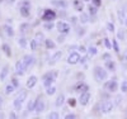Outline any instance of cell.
<instances>
[{"label":"cell","instance_id":"6da1fadb","mask_svg":"<svg viewBox=\"0 0 127 119\" xmlns=\"http://www.w3.org/2000/svg\"><path fill=\"white\" fill-rule=\"evenodd\" d=\"M108 77V73L104 69H102L100 66H95L94 67V79L97 82H102L104 81L105 79Z\"/></svg>","mask_w":127,"mask_h":119},{"label":"cell","instance_id":"7a4b0ae2","mask_svg":"<svg viewBox=\"0 0 127 119\" xmlns=\"http://www.w3.org/2000/svg\"><path fill=\"white\" fill-rule=\"evenodd\" d=\"M57 75L59 71H52V72H47L45 76H43V86L45 88H48V86L54 85L55 80L57 79Z\"/></svg>","mask_w":127,"mask_h":119},{"label":"cell","instance_id":"3957f363","mask_svg":"<svg viewBox=\"0 0 127 119\" xmlns=\"http://www.w3.org/2000/svg\"><path fill=\"white\" fill-rule=\"evenodd\" d=\"M19 10H20V15L23 18H28L31 14V1L29 0H23Z\"/></svg>","mask_w":127,"mask_h":119},{"label":"cell","instance_id":"277c9868","mask_svg":"<svg viewBox=\"0 0 127 119\" xmlns=\"http://www.w3.org/2000/svg\"><path fill=\"white\" fill-rule=\"evenodd\" d=\"M57 14L54 12V10H51V9H46L43 10V14H42V20H45V22H54L56 19Z\"/></svg>","mask_w":127,"mask_h":119},{"label":"cell","instance_id":"5b68a950","mask_svg":"<svg viewBox=\"0 0 127 119\" xmlns=\"http://www.w3.org/2000/svg\"><path fill=\"white\" fill-rule=\"evenodd\" d=\"M113 106H114V104L111 100H104L102 103V105H100V112L103 114H108V113H111L113 110Z\"/></svg>","mask_w":127,"mask_h":119},{"label":"cell","instance_id":"8992f818","mask_svg":"<svg viewBox=\"0 0 127 119\" xmlns=\"http://www.w3.org/2000/svg\"><path fill=\"white\" fill-rule=\"evenodd\" d=\"M56 28H57V30L60 32L62 36L69 34V32H70V25L67 23H65V22H61V20L56 24Z\"/></svg>","mask_w":127,"mask_h":119},{"label":"cell","instance_id":"52a82bcc","mask_svg":"<svg viewBox=\"0 0 127 119\" xmlns=\"http://www.w3.org/2000/svg\"><path fill=\"white\" fill-rule=\"evenodd\" d=\"M27 69H28V67L24 65L23 60L17 61V63H15V73L18 75V76H23V73L26 72V70H27Z\"/></svg>","mask_w":127,"mask_h":119},{"label":"cell","instance_id":"ba28073f","mask_svg":"<svg viewBox=\"0 0 127 119\" xmlns=\"http://www.w3.org/2000/svg\"><path fill=\"white\" fill-rule=\"evenodd\" d=\"M104 89H107L109 93H116L118 90V84L116 80H111V81H107L104 84Z\"/></svg>","mask_w":127,"mask_h":119},{"label":"cell","instance_id":"9c48e42d","mask_svg":"<svg viewBox=\"0 0 127 119\" xmlns=\"http://www.w3.org/2000/svg\"><path fill=\"white\" fill-rule=\"evenodd\" d=\"M78 62H80V55L78 52H71L67 57V63L69 65H76Z\"/></svg>","mask_w":127,"mask_h":119},{"label":"cell","instance_id":"30bf717a","mask_svg":"<svg viewBox=\"0 0 127 119\" xmlns=\"http://www.w3.org/2000/svg\"><path fill=\"white\" fill-rule=\"evenodd\" d=\"M74 90L78 91L79 94H83V93H87L89 90V85H87L85 82H83V81H79L76 85H75V88H74Z\"/></svg>","mask_w":127,"mask_h":119},{"label":"cell","instance_id":"8fae6325","mask_svg":"<svg viewBox=\"0 0 127 119\" xmlns=\"http://www.w3.org/2000/svg\"><path fill=\"white\" fill-rule=\"evenodd\" d=\"M89 100H90V93H89V91L80 94V99H79V101H80V104H81L83 106H85V105L89 103Z\"/></svg>","mask_w":127,"mask_h":119},{"label":"cell","instance_id":"7c38bea8","mask_svg":"<svg viewBox=\"0 0 127 119\" xmlns=\"http://www.w3.org/2000/svg\"><path fill=\"white\" fill-rule=\"evenodd\" d=\"M43 109H45V104L41 100V96H38V98L36 99V112L39 114V113L43 112Z\"/></svg>","mask_w":127,"mask_h":119},{"label":"cell","instance_id":"4fadbf2b","mask_svg":"<svg viewBox=\"0 0 127 119\" xmlns=\"http://www.w3.org/2000/svg\"><path fill=\"white\" fill-rule=\"evenodd\" d=\"M62 57V52L61 51H57L55 55H52V57L50 58V61H48V65H54V63H56L60 58Z\"/></svg>","mask_w":127,"mask_h":119},{"label":"cell","instance_id":"5bb4252c","mask_svg":"<svg viewBox=\"0 0 127 119\" xmlns=\"http://www.w3.org/2000/svg\"><path fill=\"white\" fill-rule=\"evenodd\" d=\"M37 81H38V79H37L36 76H31V77H28V80H27V88H28V89L34 88L36 84H37Z\"/></svg>","mask_w":127,"mask_h":119},{"label":"cell","instance_id":"9a60e30c","mask_svg":"<svg viewBox=\"0 0 127 119\" xmlns=\"http://www.w3.org/2000/svg\"><path fill=\"white\" fill-rule=\"evenodd\" d=\"M51 4L57 8H62V9L67 8V3H65L64 0H51Z\"/></svg>","mask_w":127,"mask_h":119},{"label":"cell","instance_id":"2e32d148","mask_svg":"<svg viewBox=\"0 0 127 119\" xmlns=\"http://www.w3.org/2000/svg\"><path fill=\"white\" fill-rule=\"evenodd\" d=\"M8 72H9V66H8V65H5V66L1 69V71H0V81H4L6 79Z\"/></svg>","mask_w":127,"mask_h":119},{"label":"cell","instance_id":"e0dca14e","mask_svg":"<svg viewBox=\"0 0 127 119\" xmlns=\"http://www.w3.org/2000/svg\"><path fill=\"white\" fill-rule=\"evenodd\" d=\"M22 60H23V62H24V65H26L27 67H29L33 63V61H34V58H33V56H32V55H26Z\"/></svg>","mask_w":127,"mask_h":119},{"label":"cell","instance_id":"ac0fdd59","mask_svg":"<svg viewBox=\"0 0 127 119\" xmlns=\"http://www.w3.org/2000/svg\"><path fill=\"white\" fill-rule=\"evenodd\" d=\"M74 8H75L76 12L81 13L83 9H84V4H83L81 0H74Z\"/></svg>","mask_w":127,"mask_h":119},{"label":"cell","instance_id":"d6986e66","mask_svg":"<svg viewBox=\"0 0 127 119\" xmlns=\"http://www.w3.org/2000/svg\"><path fill=\"white\" fill-rule=\"evenodd\" d=\"M126 18H127V15H126V9H120V10H118V20L121 22L122 24H125Z\"/></svg>","mask_w":127,"mask_h":119},{"label":"cell","instance_id":"ffe728a7","mask_svg":"<svg viewBox=\"0 0 127 119\" xmlns=\"http://www.w3.org/2000/svg\"><path fill=\"white\" fill-rule=\"evenodd\" d=\"M64 103H65V95H59L57 96V99H56V101H55V106H57V108H61L62 105H64Z\"/></svg>","mask_w":127,"mask_h":119},{"label":"cell","instance_id":"44dd1931","mask_svg":"<svg viewBox=\"0 0 127 119\" xmlns=\"http://www.w3.org/2000/svg\"><path fill=\"white\" fill-rule=\"evenodd\" d=\"M89 20H90L89 14H85V13L81 12V15H80V18H79V22H80V23H81V24H87Z\"/></svg>","mask_w":127,"mask_h":119},{"label":"cell","instance_id":"7402d4cb","mask_svg":"<svg viewBox=\"0 0 127 119\" xmlns=\"http://www.w3.org/2000/svg\"><path fill=\"white\" fill-rule=\"evenodd\" d=\"M105 69L109 70V71H114L116 70V63L112 60H107L105 61Z\"/></svg>","mask_w":127,"mask_h":119},{"label":"cell","instance_id":"603a6c76","mask_svg":"<svg viewBox=\"0 0 127 119\" xmlns=\"http://www.w3.org/2000/svg\"><path fill=\"white\" fill-rule=\"evenodd\" d=\"M22 104H23V101L22 100H19V99H14V101H13V108L15 110H20L22 109Z\"/></svg>","mask_w":127,"mask_h":119},{"label":"cell","instance_id":"cb8c5ba5","mask_svg":"<svg viewBox=\"0 0 127 119\" xmlns=\"http://www.w3.org/2000/svg\"><path fill=\"white\" fill-rule=\"evenodd\" d=\"M27 95H28V91H27V90H20V93H19L18 96H17V99L24 101V100L27 99Z\"/></svg>","mask_w":127,"mask_h":119},{"label":"cell","instance_id":"d4e9b609","mask_svg":"<svg viewBox=\"0 0 127 119\" xmlns=\"http://www.w3.org/2000/svg\"><path fill=\"white\" fill-rule=\"evenodd\" d=\"M45 45H46V48L47 49H54L56 47V45L54 43V41H51V39H45Z\"/></svg>","mask_w":127,"mask_h":119},{"label":"cell","instance_id":"484cf974","mask_svg":"<svg viewBox=\"0 0 127 119\" xmlns=\"http://www.w3.org/2000/svg\"><path fill=\"white\" fill-rule=\"evenodd\" d=\"M87 52H88V56H89V57H94L95 55H97V52H98V51H97V47L90 46V47L88 48V51H87Z\"/></svg>","mask_w":127,"mask_h":119},{"label":"cell","instance_id":"4316f807","mask_svg":"<svg viewBox=\"0 0 127 119\" xmlns=\"http://www.w3.org/2000/svg\"><path fill=\"white\" fill-rule=\"evenodd\" d=\"M27 110H28V112H33V110H36V100H29V101H28Z\"/></svg>","mask_w":127,"mask_h":119},{"label":"cell","instance_id":"83f0119b","mask_svg":"<svg viewBox=\"0 0 127 119\" xmlns=\"http://www.w3.org/2000/svg\"><path fill=\"white\" fill-rule=\"evenodd\" d=\"M4 30H5V33H6L8 37H13V36H14V30H13V28H12V27H9L8 24L4 25Z\"/></svg>","mask_w":127,"mask_h":119},{"label":"cell","instance_id":"f1b7e54d","mask_svg":"<svg viewBox=\"0 0 127 119\" xmlns=\"http://www.w3.org/2000/svg\"><path fill=\"white\" fill-rule=\"evenodd\" d=\"M18 43H19V47H20V48H23V49H26V48L28 47V42H27L26 38H19Z\"/></svg>","mask_w":127,"mask_h":119},{"label":"cell","instance_id":"f546056e","mask_svg":"<svg viewBox=\"0 0 127 119\" xmlns=\"http://www.w3.org/2000/svg\"><path fill=\"white\" fill-rule=\"evenodd\" d=\"M34 39H36V41L38 42V45H41V43L45 41L43 33H41V32H37V33H36V37H34Z\"/></svg>","mask_w":127,"mask_h":119},{"label":"cell","instance_id":"4dcf8cb0","mask_svg":"<svg viewBox=\"0 0 127 119\" xmlns=\"http://www.w3.org/2000/svg\"><path fill=\"white\" fill-rule=\"evenodd\" d=\"M14 89H15V86H14L13 84L6 85V88H5V94H6V95H10V94L14 91Z\"/></svg>","mask_w":127,"mask_h":119},{"label":"cell","instance_id":"1f68e13d","mask_svg":"<svg viewBox=\"0 0 127 119\" xmlns=\"http://www.w3.org/2000/svg\"><path fill=\"white\" fill-rule=\"evenodd\" d=\"M88 10H89V14H92V15H95V14L98 13V6H95V5H89Z\"/></svg>","mask_w":127,"mask_h":119},{"label":"cell","instance_id":"d6a6232c","mask_svg":"<svg viewBox=\"0 0 127 119\" xmlns=\"http://www.w3.org/2000/svg\"><path fill=\"white\" fill-rule=\"evenodd\" d=\"M56 93V88L54 85H51V86H48V88H46V94L47 95H54Z\"/></svg>","mask_w":127,"mask_h":119},{"label":"cell","instance_id":"836d02e7","mask_svg":"<svg viewBox=\"0 0 127 119\" xmlns=\"http://www.w3.org/2000/svg\"><path fill=\"white\" fill-rule=\"evenodd\" d=\"M3 51L5 52V55H6L8 57L12 56V49H10V47L6 45V43H5V45H3Z\"/></svg>","mask_w":127,"mask_h":119},{"label":"cell","instance_id":"e575fe53","mask_svg":"<svg viewBox=\"0 0 127 119\" xmlns=\"http://www.w3.org/2000/svg\"><path fill=\"white\" fill-rule=\"evenodd\" d=\"M29 47H31L32 51H36L37 47H38V42H37L36 39H32V41L29 42Z\"/></svg>","mask_w":127,"mask_h":119},{"label":"cell","instance_id":"d590c367","mask_svg":"<svg viewBox=\"0 0 127 119\" xmlns=\"http://www.w3.org/2000/svg\"><path fill=\"white\" fill-rule=\"evenodd\" d=\"M125 30L121 28V29H118V32H117V39H120V41H123L125 39Z\"/></svg>","mask_w":127,"mask_h":119},{"label":"cell","instance_id":"8d00e7d4","mask_svg":"<svg viewBox=\"0 0 127 119\" xmlns=\"http://www.w3.org/2000/svg\"><path fill=\"white\" fill-rule=\"evenodd\" d=\"M47 118H48V119H59V118H60V114H59L57 112H51V113L47 115Z\"/></svg>","mask_w":127,"mask_h":119},{"label":"cell","instance_id":"74e56055","mask_svg":"<svg viewBox=\"0 0 127 119\" xmlns=\"http://www.w3.org/2000/svg\"><path fill=\"white\" fill-rule=\"evenodd\" d=\"M103 42H104V46H105V48H108V49H112V43H111V41L107 38V37H105L104 39H103Z\"/></svg>","mask_w":127,"mask_h":119},{"label":"cell","instance_id":"f35d334b","mask_svg":"<svg viewBox=\"0 0 127 119\" xmlns=\"http://www.w3.org/2000/svg\"><path fill=\"white\" fill-rule=\"evenodd\" d=\"M43 27H45V29H47V30H51V29H54L55 24L52 23V22H46V23L43 24Z\"/></svg>","mask_w":127,"mask_h":119},{"label":"cell","instance_id":"ab89813d","mask_svg":"<svg viewBox=\"0 0 127 119\" xmlns=\"http://www.w3.org/2000/svg\"><path fill=\"white\" fill-rule=\"evenodd\" d=\"M67 104H69V106H71V108H75V106H76V99H75V98H70V99L67 100Z\"/></svg>","mask_w":127,"mask_h":119},{"label":"cell","instance_id":"60d3db41","mask_svg":"<svg viewBox=\"0 0 127 119\" xmlns=\"http://www.w3.org/2000/svg\"><path fill=\"white\" fill-rule=\"evenodd\" d=\"M112 46H113V49L116 51V52H120V46H118V42H117V39H113V42H112Z\"/></svg>","mask_w":127,"mask_h":119},{"label":"cell","instance_id":"b9f144b4","mask_svg":"<svg viewBox=\"0 0 127 119\" xmlns=\"http://www.w3.org/2000/svg\"><path fill=\"white\" fill-rule=\"evenodd\" d=\"M120 89H121L122 93H127V81H126V80L122 81V84H121V86H120Z\"/></svg>","mask_w":127,"mask_h":119},{"label":"cell","instance_id":"7bdbcfd3","mask_svg":"<svg viewBox=\"0 0 127 119\" xmlns=\"http://www.w3.org/2000/svg\"><path fill=\"white\" fill-rule=\"evenodd\" d=\"M88 60H89V56L87 55V56H83V57H80V62H81V65H84L85 67H88L87 66V62H88Z\"/></svg>","mask_w":127,"mask_h":119},{"label":"cell","instance_id":"ee69618b","mask_svg":"<svg viewBox=\"0 0 127 119\" xmlns=\"http://www.w3.org/2000/svg\"><path fill=\"white\" fill-rule=\"evenodd\" d=\"M28 23H22L20 24V27H19V29H20V32H23V33H26L27 32V29H28Z\"/></svg>","mask_w":127,"mask_h":119},{"label":"cell","instance_id":"f6af8a7d","mask_svg":"<svg viewBox=\"0 0 127 119\" xmlns=\"http://www.w3.org/2000/svg\"><path fill=\"white\" fill-rule=\"evenodd\" d=\"M107 29H108L109 32H112V33L114 32V25H113V23H112V22H109V23H107Z\"/></svg>","mask_w":127,"mask_h":119},{"label":"cell","instance_id":"bcb514c9","mask_svg":"<svg viewBox=\"0 0 127 119\" xmlns=\"http://www.w3.org/2000/svg\"><path fill=\"white\" fill-rule=\"evenodd\" d=\"M92 4H93V5H95V6H98V8H99V6L102 5V0H92Z\"/></svg>","mask_w":127,"mask_h":119},{"label":"cell","instance_id":"7dc6e473","mask_svg":"<svg viewBox=\"0 0 127 119\" xmlns=\"http://www.w3.org/2000/svg\"><path fill=\"white\" fill-rule=\"evenodd\" d=\"M12 84L15 86V88H18V86H19V82H18V80H17L15 77H13V79H12Z\"/></svg>","mask_w":127,"mask_h":119},{"label":"cell","instance_id":"c3c4849f","mask_svg":"<svg viewBox=\"0 0 127 119\" xmlns=\"http://www.w3.org/2000/svg\"><path fill=\"white\" fill-rule=\"evenodd\" d=\"M74 118H75V114H67V115H65V119H74Z\"/></svg>","mask_w":127,"mask_h":119},{"label":"cell","instance_id":"681fc988","mask_svg":"<svg viewBox=\"0 0 127 119\" xmlns=\"http://www.w3.org/2000/svg\"><path fill=\"white\" fill-rule=\"evenodd\" d=\"M109 58H111V55H109V53H104V55H103V60L107 61V60H109Z\"/></svg>","mask_w":127,"mask_h":119},{"label":"cell","instance_id":"f907efd6","mask_svg":"<svg viewBox=\"0 0 127 119\" xmlns=\"http://www.w3.org/2000/svg\"><path fill=\"white\" fill-rule=\"evenodd\" d=\"M121 99H122V96H121V95H118L117 98H116V105H118V104L121 103Z\"/></svg>","mask_w":127,"mask_h":119},{"label":"cell","instance_id":"816d5d0a","mask_svg":"<svg viewBox=\"0 0 127 119\" xmlns=\"http://www.w3.org/2000/svg\"><path fill=\"white\" fill-rule=\"evenodd\" d=\"M78 49H79V52H81V53H84V52H87V48H85V47H83V46L78 47Z\"/></svg>","mask_w":127,"mask_h":119},{"label":"cell","instance_id":"f5cc1de1","mask_svg":"<svg viewBox=\"0 0 127 119\" xmlns=\"http://www.w3.org/2000/svg\"><path fill=\"white\" fill-rule=\"evenodd\" d=\"M70 20H71V23H72V24H76V22H78V18H76V17H72V18H71Z\"/></svg>","mask_w":127,"mask_h":119},{"label":"cell","instance_id":"db71d44e","mask_svg":"<svg viewBox=\"0 0 127 119\" xmlns=\"http://www.w3.org/2000/svg\"><path fill=\"white\" fill-rule=\"evenodd\" d=\"M122 58L125 60V61H127V48L125 49V52H123V56H122Z\"/></svg>","mask_w":127,"mask_h":119},{"label":"cell","instance_id":"11a10c76","mask_svg":"<svg viewBox=\"0 0 127 119\" xmlns=\"http://www.w3.org/2000/svg\"><path fill=\"white\" fill-rule=\"evenodd\" d=\"M84 32H85L84 29H79V30H78V33H79V36H80V37H81V36H84V34H83Z\"/></svg>","mask_w":127,"mask_h":119},{"label":"cell","instance_id":"9f6ffc18","mask_svg":"<svg viewBox=\"0 0 127 119\" xmlns=\"http://www.w3.org/2000/svg\"><path fill=\"white\" fill-rule=\"evenodd\" d=\"M78 79H84V73L79 72V73H78Z\"/></svg>","mask_w":127,"mask_h":119},{"label":"cell","instance_id":"6f0895ef","mask_svg":"<svg viewBox=\"0 0 127 119\" xmlns=\"http://www.w3.org/2000/svg\"><path fill=\"white\" fill-rule=\"evenodd\" d=\"M10 118H12V119H15L17 118V115H15V113H10V115H9Z\"/></svg>","mask_w":127,"mask_h":119},{"label":"cell","instance_id":"680465c9","mask_svg":"<svg viewBox=\"0 0 127 119\" xmlns=\"http://www.w3.org/2000/svg\"><path fill=\"white\" fill-rule=\"evenodd\" d=\"M59 42H64V37H59Z\"/></svg>","mask_w":127,"mask_h":119},{"label":"cell","instance_id":"91938a15","mask_svg":"<svg viewBox=\"0 0 127 119\" xmlns=\"http://www.w3.org/2000/svg\"><path fill=\"white\" fill-rule=\"evenodd\" d=\"M1 104H3V98L0 96V106H1Z\"/></svg>","mask_w":127,"mask_h":119},{"label":"cell","instance_id":"94428289","mask_svg":"<svg viewBox=\"0 0 127 119\" xmlns=\"http://www.w3.org/2000/svg\"><path fill=\"white\" fill-rule=\"evenodd\" d=\"M125 25L127 27V18H126V20H125Z\"/></svg>","mask_w":127,"mask_h":119},{"label":"cell","instance_id":"6125c7cd","mask_svg":"<svg viewBox=\"0 0 127 119\" xmlns=\"http://www.w3.org/2000/svg\"><path fill=\"white\" fill-rule=\"evenodd\" d=\"M0 118H3V114L1 113H0Z\"/></svg>","mask_w":127,"mask_h":119},{"label":"cell","instance_id":"be15d7a7","mask_svg":"<svg viewBox=\"0 0 127 119\" xmlns=\"http://www.w3.org/2000/svg\"><path fill=\"white\" fill-rule=\"evenodd\" d=\"M84 1H92V0H84Z\"/></svg>","mask_w":127,"mask_h":119},{"label":"cell","instance_id":"e7e4bbea","mask_svg":"<svg viewBox=\"0 0 127 119\" xmlns=\"http://www.w3.org/2000/svg\"><path fill=\"white\" fill-rule=\"evenodd\" d=\"M126 117H127V112H126Z\"/></svg>","mask_w":127,"mask_h":119}]
</instances>
